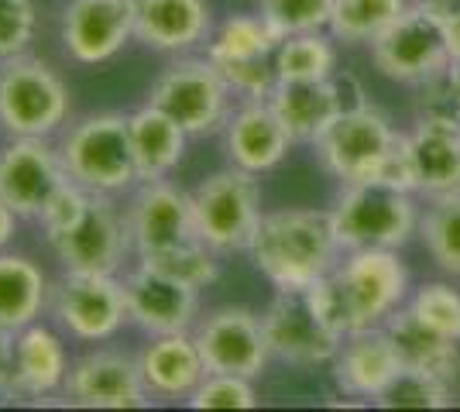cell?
I'll return each instance as SVG.
<instances>
[{
    "instance_id": "8fae6325",
    "label": "cell",
    "mask_w": 460,
    "mask_h": 412,
    "mask_svg": "<svg viewBox=\"0 0 460 412\" xmlns=\"http://www.w3.org/2000/svg\"><path fill=\"white\" fill-rule=\"evenodd\" d=\"M392 141H395V131H392L388 118L382 110H375L371 103H361V107H350L330 120L323 135L313 141V148L326 172L347 186V182L375 179Z\"/></svg>"
},
{
    "instance_id": "7a4b0ae2",
    "label": "cell",
    "mask_w": 460,
    "mask_h": 412,
    "mask_svg": "<svg viewBox=\"0 0 460 412\" xmlns=\"http://www.w3.org/2000/svg\"><path fill=\"white\" fill-rule=\"evenodd\" d=\"M341 241L330 210H279L261 214L248 255L275 289H306L337 268Z\"/></svg>"
},
{
    "instance_id": "ac0fdd59",
    "label": "cell",
    "mask_w": 460,
    "mask_h": 412,
    "mask_svg": "<svg viewBox=\"0 0 460 412\" xmlns=\"http://www.w3.org/2000/svg\"><path fill=\"white\" fill-rule=\"evenodd\" d=\"M137 0H69L62 11V48L79 66H100L135 39Z\"/></svg>"
},
{
    "instance_id": "277c9868",
    "label": "cell",
    "mask_w": 460,
    "mask_h": 412,
    "mask_svg": "<svg viewBox=\"0 0 460 412\" xmlns=\"http://www.w3.org/2000/svg\"><path fill=\"white\" fill-rule=\"evenodd\" d=\"M330 220H333V234L344 251H365V248L395 251L412 237L420 224L412 193L395 189L378 179L347 182L344 193L330 210Z\"/></svg>"
},
{
    "instance_id": "9a60e30c",
    "label": "cell",
    "mask_w": 460,
    "mask_h": 412,
    "mask_svg": "<svg viewBox=\"0 0 460 412\" xmlns=\"http://www.w3.org/2000/svg\"><path fill=\"white\" fill-rule=\"evenodd\" d=\"M69 172L52 137H11L0 148V197L21 220H39Z\"/></svg>"
},
{
    "instance_id": "ab89813d",
    "label": "cell",
    "mask_w": 460,
    "mask_h": 412,
    "mask_svg": "<svg viewBox=\"0 0 460 412\" xmlns=\"http://www.w3.org/2000/svg\"><path fill=\"white\" fill-rule=\"evenodd\" d=\"M86 203H90V189L76 186L73 179L62 182L56 189V197L45 203V210H41L39 220H35L41 227V234H45V241L62 234L66 227H73L79 216H83V210H86Z\"/></svg>"
},
{
    "instance_id": "4316f807",
    "label": "cell",
    "mask_w": 460,
    "mask_h": 412,
    "mask_svg": "<svg viewBox=\"0 0 460 412\" xmlns=\"http://www.w3.org/2000/svg\"><path fill=\"white\" fill-rule=\"evenodd\" d=\"M131 120V152H135L137 179L152 182V179H169L175 165L186 155V141L190 135L182 131V124L172 120L165 110H158L155 103L137 107Z\"/></svg>"
},
{
    "instance_id": "d6986e66",
    "label": "cell",
    "mask_w": 460,
    "mask_h": 412,
    "mask_svg": "<svg viewBox=\"0 0 460 412\" xmlns=\"http://www.w3.org/2000/svg\"><path fill=\"white\" fill-rule=\"evenodd\" d=\"M350 76H326V79H279L269 93L271 110L286 124L292 141L313 145L326 131V124L344 114L350 107H361L358 100H347Z\"/></svg>"
},
{
    "instance_id": "60d3db41",
    "label": "cell",
    "mask_w": 460,
    "mask_h": 412,
    "mask_svg": "<svg viewBox=\"0 0 460 412\" xmlns=\"http://www.w3.org/2000/svg\"><path fill=\"white\" fill-rule=\"evenodd\" d=\"M375 179H378V182H388V186H395V189H405V193H420V182H416V155H412V137L395 135V141H392V148L385 152Z\"/></svg>"
},
{
    "instance_id": "30bf717a",
    "label": "cell",
    "mask_w": 460,
    "mask_h": 412,
    "mask_svg": "<svg viewBox=\"0 0 460 412\" xmlns=\"http://www.w3.org/2000/svg\"><path fill=\"white\" fill-rule=\"evenodd\" d=\"M62 272H90V275H120L131 241L124 227V214L114 206V197L90 193V203L73 227L49 237Z\"/></svg>"
},
{
    "instance_id": "3957f363",
    "label": "cell",
    "mask_w": 460,
    "mask_h": 412,
    "mask_svg": "<svg viewBox=\"0 0 460 412\" xmlns=\"http://www.w3.org/2000/svg\"><path fill=\"white\" fill-rule=\"evenodd\" d=\"M58 155L69 179L90 193L120 197L141 182L131 152V120L117 110L73 120L58 137Z\"/></svg>"
},
{
    "instance_id": "8d00e7d4",
    "label": "cell",
    "mask_w": 460,
    "mask_h": 412,
    "mask_svg": "<svg viewBox=\"0 0 460 412\" xmlns=\"http://www.w3.org/2000/svg\"><path fill=\"white\" fill-rule=\"evenodd\" d=\"M409 310L420 316L426 327L440 330L443 337L460 340V293L450 289L447 282H429L412 295Z\"/></svg>"
},
{
    "instance_id": "74e56055",
    "label": "cell",
    "mask_w": 460,
    "mask_h": 412,
    "mask_svg": "<svg viewBox=\"0 0 460 412\" xmlns=\"http://www.w3.org/2000/svg\"><path fill=\"white\" fill-rule=\"evenodd\" d=\"M213 66L220 69V76L227 79L230 93H237V97L244 100H269V93L279 83L271 59H230L213 62Z\"/></svg>"
},
{
    "instance_id": "484cf974",
    "label": "cell",
    "mask_w": 460,
    "mask_h": 412,
    "mask_svg": "<svg viewBox=\"0 0 460 412\" xmlns=\"http://www.w3.org/2000/svg\"><path fill=\"white\" fill-rule=\"evenodd\" d=\"M416 182L426 197L460 193V124L457 120L420 118L412 131Z\"/></svg>"
},
{
    "instance_id": "7c38bea8",
    "label": "cell",
    "mask_w": 460,
    "mask_h": 412,
    "mask_svg": "<svg viewBox=\"0 0 460 412\" xmlns=\"http://www.w3.org/2000/svg\"><path fill=\"white\" fill-rule=\"evenodd\" d=\"M371 59L382 76L420 86L450 66L443 24L422 4L405 7L402 18L388 24L382 35L371 41Z\"/></svg>"
},
{
    "instance_id": "4dcf8cb0",
    "label": "cell",
    "mask_w": 460,
    "mask_h": 412,
    "mask_svg": "<svg viewBox=\"0 0 460 412\" xmlns=\"http://www.w3.org/2000/svg\"><path fill=\"white\" fill-rule=\"evenodd\" d=\"M271 66L279 79H326L337 73V48L323 31L288 35L279 41Z\"/></svg>"
},
{
    "instance_id": "7402d4cb",
    "label": "cell",
    "mask_w": 460,
    "mask_h": 412,
    "mask_svg": "<svg viewBox=\"0 0 460 412\" xmlns=\"http://www.w3.org/2000/svg\"><path fill=\"white\" fill-rule=\"evenodd\" d=\"M213 35L207 0H137L135 41L155 52H190Z\"/></svg>"
},
{
    "instance_id": "836d02e7",
    "label": "cell",
    "mask_w": 460,
    "mask_h": 412,
    "mask_svg": "<svg viewBox=\"0 0 460 412\" xmlns=\"http://www.w3.org/2000/svg\"><path fill=\"white\" fill-rule=\"evenodd\" d=\"M375 406H382V409H443V406H450V381L402 368L375 395Z\"/></svg>"
},
{
    "instance_id": "6da1fadb",
    "label": "cell",
    "mask_w": 460,
    "mask_h": 412,
    "mask_svg": "<svg viewBox=\"0 0 460 412\" xmlns=\"http://www.w3.org/2000/svg\"><path fill=\"white\" fill-rule=\"evenodd\" d=\"M405 285L409 272L395 251L365 248V251H347L344 261H337V268L313 285V295L326 323L347 337L382 327L402 306Z\"/></svg>"
},
{
    "instance_id": "e575fe53",
    "label": "cell",
    "mask_w": 460,
    "mask_h": 412,
    "mask_svg": "<svg viewBox=\"0 0 460 412\" xmlns=\"http://www.w3.org/2000/svg\"><path fill=\"white\" fill-rule=\"evenodd\" d=\"M258 14L282 39H288V35L323 31L333 14V0H258Z\"/></svg>"
},
{
    "instance_id": "ee69618b",
    "label": "cell",
    "mask_w": 460,
    "mask_h": 412,
    "mask_svg": "<svg viewBox=\"0 0 460 412\" xmlns=\"http://www.w3.org/2000/svg\"><path fill=\"white\" fill-rule=\"evenodd\" d=\"M420 4L437 21H457L460 18V0H420Z\"/></svg>"
},
{
    "instance_id": "8992f818",
    "label": "cell",
    "mask_w": 460,
    "mask_h": 412,
    "mask_svg": "<svg viewBox=\"0 0 460 412\" xmlns=\"http://www.w3.org/2000/svg\"><path fill=\"white\" fill-rule=\"evenodd\" d=\"M196 237L213 251H248L261 220V186L254 172L227 165L192 189Z\"/></svg>"
},
{
    "instance_id": "44dd1931",
    "label": "cell",
    "mask_w": 460,
    "mask_h": 412,
    "mask_svg": "<svg viewBox=\"0 0 460 412\" xmlns=\"http://www.w3.org/2000/svg\"><path fill=\"white\" fill-rule=\"evenodd\" d=\"M69 351L66 340L45 327V323H28L14 334V381H11V399L24 402H45L52 395L66 392L69 378Z\"/></svg>"
},
{
    "instance_id": "cb8c5ba5",
    "label": "cell",
    "mask_w": 460,
    "mask_h": 412,
    "mask_svg": "<svg viewBox=\"0 0 460 412\" xmlns=\"http://www.w3.org/2000/svg\"><path fill=\"white\" fill-rule=\"evenodd\" d=\"M399 372H402V361L385 334V327L347 334L337 357H333V381L341 392L354 395V399L375 402V395L382 392Z\"/></svg>"
},
{
    "instance_id": "5b68a950",
    "label": "cell",
    "mask_w": 460,
    "mask_h": 412,
    "mask_svg": "<svg viewBox=\"0 0 460 412\" xmlns=\"http://www.w3.org/2000/svg\"><path fill=\"white\" fill-rule=\"evenodd\" d=\"M69 120V90L49 62L21 52L0 62V127L11 137H52Z\"/></svg>"
},
{
    "instance_id": "b9f144b4",
    "label": "cell",
    "mask_w": 460,
    "mask_h": 412,
    "mask_svg": "<svg viewBox=\"0 0 460 412\" xmlns=\"http://www.w3.org/2000/svg\"><path fill=\"white\" fill-rule=\"evenodd\" d=\"M11 381H14V330L0 327V395L11 399Z\"/></svg>"
},
{
    "instance_id": "ffe728a7",
    "label": "cell",
    "mask_w": 460,
    "mask_h": 412,
    "mask_svg": "<svg viewBox=\"0 0 460 412\" xmlns=\"http://www.w3.org/2000/svg\"><path fill=\"white\" fill-rule=\"evenodd\" d=\"M224 145L230 165L261 176L288 155L296 141L271 110L269 100H244L224 124Z\"/></svg>"
},
{
    "instance_id": "d4e9b609",
    "label": "cell",
    "mask_w": 460,
    "mask_h": 412,
    "mask_svg": "<svg viewBox=\"0 0 460 412\" xmlns=\"http://www.w3.org/2000/svg\"><path fill=\"white\" fill-rule=\"evenodd\" d=\"M382 327H385V334H388V340H392L395 354H399L402 368L433 374V378H443V381H454V378H457L460 340L443 337L440 330L426 327L409 306H405V310L399 306L395 313L385 320Z\"/></svg>"
},
{
    "instance_id": "603a6c76",
    "label": "cell",
    "mask_w": 460,
    "mask_h": 412,
    "mask_svg": "<svg viewBox=\"0 0 460 412\" xmlns=\"http://www.w3.org/2000/svg\"><path fill=\"white\" fill-rule=\"evenodd\" d=\"M137 364L152 399H190L210 374L192 330L148 337L145 351L137 354Z\"/></svg>"
},
{
    "instance_id": "83f0119b",
    "label": "cell",
    "mask_w": 460,
    "mask_h": 412,
    "mask_svg": "<svg viewBox=\"0 0 460 412\" xmlns=\"http://www.w3.org/2000/svg\"><path fill=\"white\" fill-rule=\"evenodd\" d=\"M49 278L39 261L14 251H0V327L24 330L49 310Z\"/></svg>"
},
{
    "instance_id": "e0dca14e",
    "label": "cell",
    "mask_w": 460,
    "mask_h": 412,
    "mask_svg": "<svg viewBox=\"0 0 460 412\" xmlns=\"http://www.w3.org/2000/svg\"><path fill=\"white\" fill-rule=\"evenodd\" d=\"M120 282H124V295H128V320L141 334H182V330L196 327V320H199V289H190V285L155 272L141 261L124 268Z\"/></svg>"
},
{
    "instance_id": "52a82bcc",
    "label": "cell",
    "mask_w": 460,
    "mask_h": 412,
    "mask_svg": "<svg viewBox=\"0 0 460 412\" xmlns=\"http://www.w3.org/2000/svg\"><path fill=\"white\" fill-rule=\"evenodd\" d=\"M148 103L179 120L190 137L217 135L230 118V86L210 59H175L155 79Z\"/></svg>"
},
{
    "instance_id": "ba28073f",
    "label": "cell",
    "mask_w": 460,
    "mask_h": 412,
    "mask_svg": "<svg viewBox=\"0 0 460 412\" xmlns=\"http://www.w3.org/2000/svg\"><path fill=\"white\" fill-rule=\"evenodd\" d=\"M49 310L58 327L83 344H103L131 323L120 275L62 272L49 293Z\"/></svg>"
},
{
    "instance_id": "bcb514c9",
    "label": "cell",
    "mask_w": 460,
    "mask_h": 412,
    "mask_svg": "<svg viewBox=\"0 0 460 412\" xmlns=\"http://www.w3.org/2000/svg\"><path fill=\"white\" fill-rule=\"evenodd\" d=\"M447 76H450V83H454V93H457V100H460V59H450V66H447Z\"/></svg>"
},
{
    "instance_id": "f546056e",
    "label": "cell",
    "mask_w": 460,
    "mask_h": 412,
    "mask_svg": "<svg viewBox=\"0 0 460 412\" xmlns=\"http://www.w3.org/2000/svg\"><path fill=\"white\" fill-rule=\"evenodd\" d=\"M405 0H333L330 35L344 45H371L388 24L405 14Z\"/></svg>"
},
{
    "instance_id": "d6a6232c",
    "label": "cell",
    "mask_w": 460,
    "mask_h": 412,
    "mask_svg": "<svg viewBox=\"0 0 460 412\" xmlns=\"http://www.w3.org/2000/svg\"><path fill=\"white\" fill-rule=\"evenodd\" d=\"M137 261L155 268V272L169 275L175 282H182V285H190V289H207L220 275L217 251H213L210 244H203L199 237H190V241L172 244L165 251H155V255H141Z\"/></svg>"
},
{
    "instance_id": "9c48e42d",
    "label": "cell",
    "mask_w": 460,
    "mask_h": 412,
    "mask_svg": "<svg viewBox=\"0 0 460 412\" xmlns=\"http://www.w3.org/2000/svg\"><path fill=\"white\" fill-rule=\"evenodd\" d=\"M261 327H265L271 357H279L286 364H299V368L333 361L341 344H344V337L337 334L326 323V316L320 313L313 285L275 289V299L261 313Z\"/></svg>"
},
{
    "instance_id": "7bdbcfd3",
    "label": "cell",
    "mask_w": 460,
    "mask_h": 412,
    "mask_svg": "<svg viewBox=\"0 0 460 412\" xmlns=\"http://www.w3.org/2000/svg\"><path fill=\"white\" fill-rule=\"evenodd\" d=\"M18 220H21V216L14 214V210H11V203H7V199L0 197V251H4V248H7L11 241H14V231H18Z\"/></svg>"
},
{
    "instance_id": "1f68e13d",
    "label": "cell",
    "mask_w": 460,
    "mask_h": 412,
    "mask_svg": "<svg viewBox=\"0 0 460 412\" xmlns=\"http://www.w3.org/2000/svg\"><path fill=\"white\" fill-rule=\"evenodd\" d=\"M429 199L433 203L426 206L420 220L422 244L443 272L460 275V193H443Z\"/></svg>"
},
{
    "instance_id": "f35d334b",
    "label": "cell",
    "mask_w": 460,
    "mask_h": 412,
    "mask_svg": "<svg viewBox=\"0 0 460 412\" xmlns=\"http://www.w3.org/2000/svg\"><path fill=\"white\" fill-rule=\"evenodd\" d=\"M35 0H0V62L28 52L35 39Z\"/></svg>"
},
{
    "instance_id": "2e32d148",
    "label": "cell",
    "mask_w": 460,
    "mask_h": 412,
    "mask_svg": "<svg viewBox=\"0 0 460 412\" xmlns=\"http://www.w3.org/2000/svg\"><path fill=\"white\" fill-rule=\"evenodd\" d=\"M124 227L135 258L165 251L196 237L192 220V193L179 189L169 179L137 182L135 197L124 206Z\"/></svg>"
},
{
    "instance_id": "f6af8a7d",
    "label": "cell",
    "mask_w": 460,
    "mask_h": 412,
    "mask_svg": "<svg viewBox=\"0 0 460 412\" xmlns=\"http://www.w3.org/2000/svg\"><path fill=\"white\" fill-rule=\"evenodd\" d=\"M443 24V39H447V52L450 59H460V18L457 21H440Z\"/></svg>"
},
{
    "instance_id": "d590c367",
    "label": "cell",
    "mask_w": 460,
    "mask_h": 412,
    "mask_svg": "<svg viewBox=\"0 0 460 412\" xmlns=\"http://www.w3.org/2000/svg\"><path fill=\"white\" fill-rule=\"evenodd\" d=\"M251 381L254 378H244V374L210 372L186 402L192 409H254L258 392H254Z\"/></svg>"
},
{
    "instance_id": "f1b7e54d",
    "label": "cell",
    "mask_w": 460,
    "mask_h": 412,
    "mask_svg": "<svg viewBox=\"0 0 460 412\" xmlns=\"http://www.w3.org/2000/svg\"><path fill=\"white\" fill-rule=\"evenodd\" d=\"M279 41H282V35L261 14H230L207 39V59H271Z\"/></svg>"
},
{
    "instance_id": "5bb4252c",
    "label": "cell",
    "mask_w": 460,
    "mask_h": 412,
    "mask_svg": "<svg viewBox=\"0 0 460 412\" xmlns=\"http://www.w3.org/2000/svg\"><path fill=\"white\" fill-rule=\"evenodd\" d=\"M192 337L210 372L258 378L271 357L261 316L244 306H217L207 316H199Z\"/></svg>"
},
{
    "instance_id": "4fadbf2b",
    "label": "cell",
    "mask_w": 460,
    "mask_h": 412,
    "mask_svg": "<svg viewBox=\"0 0 460 412\" xmlns=\"http://www.w3.org/2000/svg\"><path fill=\"white\" fill-rule=\"evenodd\" d=\"M62 395L69 406H79V409H148L152 406L137 357L111 351V347H96L76 357Z\"/></svg>"
}]
</instances>
